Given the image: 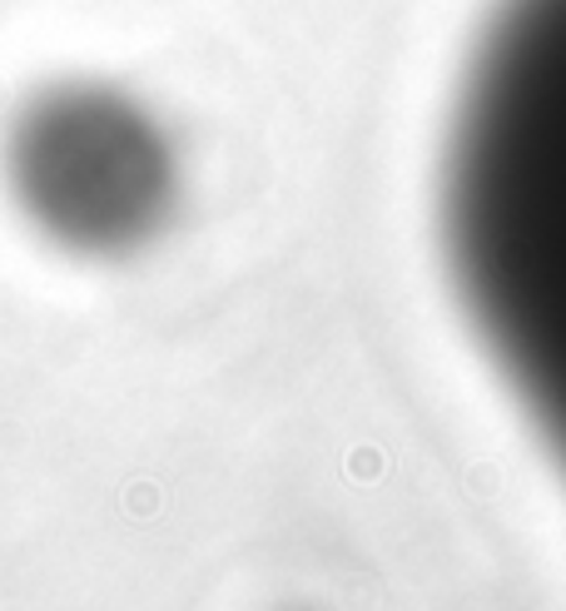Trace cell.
Wrapping results in <instances>:
<instances>
[{
    "instance_id": "1",
    "label": "cell",
    "mask_w": 566,
    "mask_h": 611,
    "mask_svg": "<svg viewBox=\"0 0 566 611\" xmlns=\"http://www.w3.org/2000/svg\"><path fill=\"white\" fill-rule=\"evenodd\" d=\"M448 279L566 472V0H492L442 129Z\"/></svg>"
},
{
    "instance_id": "2",
    "label": "cell",
    "mask_w": 566,
    "mask_h": 611,
    "mask_svg": "<svg viewBox=\"0 0 566 611\" xmlns=\"http://www.w3.org/2000/svg\"><path fill=\"white\" fill-rule=\"evenodd\" d=\"M11 184L70 249H129L164 219L170 145L129 95L90 80L45 90L11 129Z\"/></svg>"
}]
</instances>
